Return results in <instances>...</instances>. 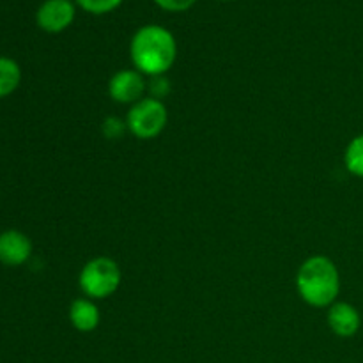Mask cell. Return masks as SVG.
<instances>
[{
    "mask_svg": "<svg viewBox=\"0 0 363 363\" xmlns=\"http://www.w3.org/2000/svg\"><path fill=\"white\" fill-rule=\"evenodd\" d=\"M346 169L354 176L363 177V135H358L350 142L344 155Z\"/></svg>",
    "mask_w": 363,
    "mask_h": 363,
    "instance_id": "obj_11",
    "label": "cell"
},
{
    "mask_svg": "<svg viewBox=\"0 0 363 363\" xmlns=\"http://www.w3.org/2000/svg\"><path fill=\"white\" fill-rule=\"evenodd\" d=\"M296 289L301 300L312 307H330L340 291L339 269L325 255L308 257L296 273Z\"/></svg>",
    "mask_w": 363,
    "mask_h": 363,
    "instance_id": "obj_2",
    "label": "cell"
},
{
    "mask_svg": "<svg viewBox=\"0 0 363 363\" xmlns=\"http://www.w3.org/2000/svg\"><path fill=\"white\" fill-rule=\"evenodd\" d=\"M74 18V6L69 0H46L38 9L35 20L45 32L57 34L66 30Z\"/></svg>",
    "mask_w": 363,
    "mask_h": 363,
    "instance_id": "obj_6",
    "label": "cell"
},
{
    "mask_svg": "<svg viewBox=\"0 0 363 363\" xmlns=\"http://www.w3.org/2000/svg\"><path fill=\"white\" fill-rule=\"evenodd\" d=\"M130 53L137 71L158 78L176 62L177 45L167 28L160 25H145L131 39Z\"/></svg>",
    "mask_w": 363,
    "mask_h": 363,
    "instance_id": "obj_1",
    "label": "cell"
},
{
    "mask_svg": "<svg viewBox=\"0 0 363 363\" xmlns=\"http://www.w3.org/2000/svg\"><path fill=\"white\" fill-rule=\"evenodd\" d=\"M145 80L140 71L123 69L117 71L108 82L110 98L121 105H135L144 98Z\"/></svg>",
    "mask_w": 363,
    "mask_h": 363,
    "instance_id": "obj_5",
    "label": "cell"
},
{
    "mask_svg": "<svg viewBox=\"0 0 363 363\" xmlns=\"http://www.w3.org/2000/svg\"><path fill=\"white\" fill-rule=\"evenodd\" d=\"M32 254L28 236L20 230H6L0 234V262L6 266H21Z\"/></svg>",
    "mask_w": 363,
    "mask_h": 363,
    "instance_id": "obj_7",
    "label": "cell"
},
{
    "mask_svg": "<svg viewBox=\"0 0 363 363\" xmlns=\"http://www.w3.org/2000/svg\"><path fill=\"white\" fill-rule=\"evenodd\" d=\"M169 112L163 101L158 98H142L140 101L131 105L126 117V126L131 133L140 140L155 138L165 130Z\"/></svg>",
    "mask_w": 363,
    "mask_h": 363,
    "instance_id": "obj_4",
    "label": "cell"
},
{
    "mask_svg": "<svg viewBox=\"0 0 363 363\" xmlns=\"http://www.w3.org/2000/svg\"><path fill=\"white\" fill-rule=\"evenodd\" d=\"M121 279V268L113 259L96 257L84 266L78 282L89 298L105 300L119 289Z\"/></svg>",
    "mask_w": 363,
    "mask_h": 363,
    "instance_id": "obj_3",
    "label": "cell"
},
{
    "mask_svg": "<svg viewBox=\"0 0 363 363\" xmlns=\"http://www.w3.org/2000/svg\"><path fill=\"white\" fill-rule=\"evenodd\" d=\"M162 9L172 11V13H179V11H186L194 6L197 0H155Z\"/></svg>",
    "mask_w": 363,
    "mask_h": 363,
    "instance_id": "obj_14",
    "label": "cell"
},
{
    "mask_svg": "<svg viewBox=\"0 0 363 363\" xmlns=\"http://www.w3.org/2000/svg\"><path fill=\"white\" fill-rule=\"evenodd\" d=\"M328 325L335 335L347 339V337H353L360 328V314L353 305L339 301L330 307Z\"/></svg>",
    "mask_w": 363,
    "mask_h": 363,
    "instance_id": "obj_8",
    "label": "cell"
},
{
    "mask_svg": "<svg viewBox=\"0 0 363 363\" xmlns=\"http://www.w3.org/2000/svg\"><path fill=\"white\" fill-rule=\"evenodd\" d=\"M126 128V123H123V121L117 119V117H106L101 124L103 135H105L106 138H110V140H116V138L123 137Z\"/></svg>",
    "mask_w": 363,
    "mask_h": 363,
    "instance_id": "obj_13",
    "label": "cell"
},
{
    "mask_svg": "<svg viewBox=\"0 0 363 363\" xmlns=\"http://www.w3.org/2000/svg\"><path fill=\"white\" fill-rule=\"evenodd\" d=\"M21 82V69L16 60L0 57V98L13 94Z\"/></svg>",
    "mask_w": 363,
    "mask_h": 363,
    "instance_id": "obj_10",
    "label": "cell"
},
{
    "mask_svg": "<svg viewBox=\"0 0 363 363\" xmlns=\"http://www.w3.org/2000/svg\"><path fill=\"white\" fill-rule=\"evenodd\" d=\"M85 11L92 14H105L116 9L123 0H77Z\"/></svg>",
    "mask_w": 363,
    "mask_h": 363,
    "instance_id": "obj_12",
    "label": "cell"
},
{
    "mask_svg": "<svg viewBox=\"0 0 363 363\" xmlns=\"http://www.w3.org/2000/svg\"><path fill=\"white\" fill-rule=\"evenodd\" d=\"M99 311L87 298H78L69 307V321L78 332H94L99 325Z\"/></svg>",
    "mask_w": 363,
    "mask_h": 363,
    "instance_id": "obj_9",
    "label": "cell"
}]
</instances>
